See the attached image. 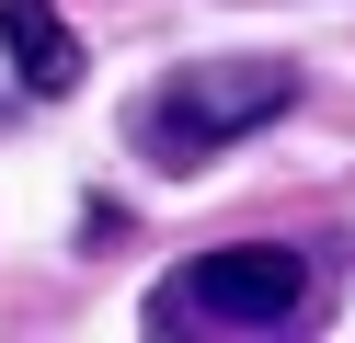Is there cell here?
Instances as JSON below:
<instances>
[{"mask_svg": "<svg viewBox=\"0 0 355 343\" xmlns=\"http://www.w3.org/2000/svg\"><path fill=\"white\" fill-rule=\"evenodd\" d=\"M298 103V69L286 58H207L184 69V80H161L138 114H126V137H138V160H161V172H195V160H218L230 137L275 126V114Z\"/></svg>", "mask_w": 355, "mask_h": 343, "instance_id": "6da1fadb", "label": "cell"}, {"mask_svg": "<svg viewBox=\"0 0 355 343\" xmlns=\"http://www.w3.org/2000/svg\"><path fill=\"white\" fill-rule=\"evenodd\" d=\"M0 58H12V80H24L35 103H58V91L80 80V35L58 23V0H0Z\"/></svg>", "mask_w": 355, "mask_h": 343, "instance_id": "3957f363", "label": "cell"}, {"mask_svg": "<svg viewBox=\"0 0 355 343\" xmlns=\"http://www.w3.org/2000/svg\"><path fill=\"white\" fill-rule=\"evenodd\" d=\"M298 309H309V252L286 240H218L207 263H184L149 297V320H218V332H275Z\"/></svg>", "mask_w": 355, "mask_h": 343, "instance_id": "7a4b0ae2", "label": "cell"}]
</instances>
